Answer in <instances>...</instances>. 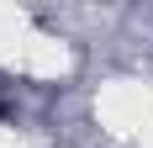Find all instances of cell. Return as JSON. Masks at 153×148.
<instances>
[{"instance_id":"obj_1","label":"cell","mask_w":153,"mask_h":148,"mask_svg":"<svg viewBox=\"0 0 153 148\" xmlns=\"http://www.w3.org/2000/svg\"><path fill=\"white\" fill-rule=\"evenodd\" d=\"M0 117H5V106H0Z\"/></svg>"}]
</instances>
